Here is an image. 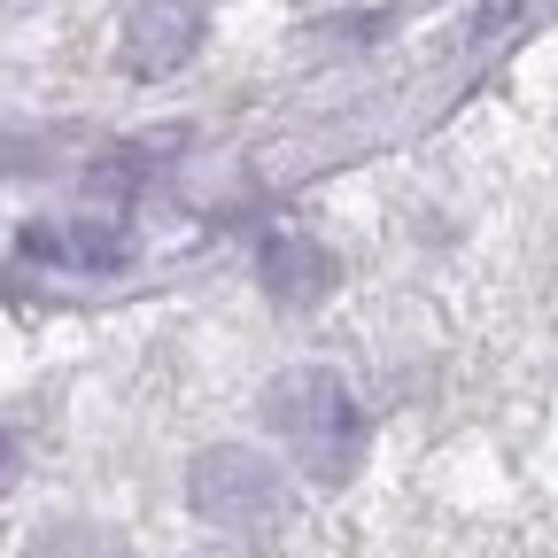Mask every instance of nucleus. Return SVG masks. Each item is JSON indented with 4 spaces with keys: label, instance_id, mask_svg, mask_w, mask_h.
I'll return each mask as SVG.
<instances>
[{
    "label": "nucleus",
    "instance_id": "obj_3",
    "mask_svg": "<svg viewBox=\"0 0 558 558\" xmlns=\"http://www.w3.org/2000/svg\"><path fill=\"white\" fill-rule=\"evenodd\" d=\"M202 47V9L194 0H140L124 24V70L132 78H171V70Z\"/></svg>",
    "mask_w": 558,
    "mask_h": 558
},
{
    "label": "nucleus",
    "instance_id": "obj_5",
    "mask_svg": "<svg viewBox=\"0 0 558 558\" xmlns=\"http://www.w3.org/2000/svg\"><path fill=\"white\" fill-rule=\"evenodd\" d=\"M24 256L32 264H62V271H117L124 264V233L117 226H32Z\"/></svg>",
    "mask_w": 558,
    "mask_h": 558
},
{
    "label": "nucleus",
    "instance_id": "obj_6",
    "mask_svg": "<svg viewBox=\"0 0 558 558\" xmlns=\"http://www.w3.org/2000/svg\"><path fill=\"white\" fill-rule=\"evenodd\" d=\"M24 558H124V543L101 535V527H47Z\"/></svg>",
    "mask_w": 558,
    "mask_h": 558
},
{
    "label": "nucleus",
    "instance_id": "obj_4",
    "mask_svg": "<svg viewBox=\"0 0 558 558\" xmlns=\"http://www.w3.org/2000/svg\"><path fill=\"white\" fill-rule=\"evenodd\" d=\"M256 271H264V295L288 303V311H303V303H318V295L333 288V256H326L311 233H271V241L256 248Z\"/></svg>",
    "mask_w": 558,
    "mask_h": 558
},
{
    "label": "nucleus",
    "instance_id": "obj_1",
    "mask_svg": "<svg viewBox=\"0 0 558 558\" xmlns=\"http://www.w3.org/2000/svg\"><path fill=\"white\" fill-rule=\"evenodd\" d=\"M264 418H271V435L288 442V458L326 488H341L357 473V458H365V411L349 396V380L326 373V365L279 373L271 396H264Z\"/></svg>",
    "mask_w": 558,
    "mask_h": 558
},
{
    "label": "nucleus",
    "instance_id": "obj_7",
    "mask_svg": "<svg viewBox=\"0 0 558 558\" xmlns=\"http://www.w3.org/2000/svg\"><path fill=\"white\" fill-rule=\"evenodd\" d=\"M0 481H9V435H0Z\"/></svg>",
    "mask_w": 558,
    "mask_h": 558
},
{
    "label": "nucleus",
    "instance_id": "obj_2",
    "mask_svg": "<svg viewBox=\"0 0 558 558\" xmlns=\"http://www.w3.org/2000/svg\"><path fill=\"white\" fill-rule=\"evenodd\" d=\"M186 505H194L209 527H271L279 512H288V481H279L271 458H256V450H241V442H218V450L194 458Z\"/></svg>",
    "mask_w": 558,
    "mask_h": 558
}]
</instances>
